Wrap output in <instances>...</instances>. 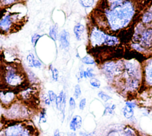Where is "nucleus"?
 Returning a JSON list of instances; mask_svg holds the SVG:
<instances>
[{
	"mask_svg": "<svg viewBox=\"0 0 152 136\" xmlns=\"http://www.w3.org/2000/svg\"><path fill=\"white\" fill-rule=\"evenodd\" d=\"M104 16L109 29L116 31L126 27L135 14L133 2L130 1H107Z\"/></svg>",
	"mask_w": 152,
	"mask_h": 136,
	"instance_id": "nucleus-1",
	"label": "nucleus"
},
{
	"mask_svg": "<svg viewBox=\"0 0 152 136\" xmlns=\"http://www.w3.org/2000/svg\"><path fill=\"white\" fill-rule=\"evenodd\" d=\"M89 42L93 48L100 47L102 45L115 46L119 43V40L116 36L108 34L96 27H93L90 30Z\"/></svg>",
	"mask_w": 152,
	"mask_h": 136,
	"instance_id": "nucleus-2",
	"label": "nucleus"
},
{
	"mask_svg": "<svg viewBox=\"0 0 152 136\" xmlns=\"http://www.w3.org/2000/svg\"><path fill=\"white\" fill-rule=\"evenodd\" d=\"M17 15L15 14H7L0 19V32L2 33H8L12 31V30H16L18 24L14 23L15 18Z\"/></svg>",
	"mask_w": 152,
	"mask_h": 136,
	"instance_id": "nucleus-3",
	"label": "nucleus"
},
{
	"mask_svg": "<svg viewBox=\"0 0 152 136\" xmlns=\"http://www.w3.org/2000/svg\"><path fill=\"white\" fill-rule=\"evenodd\" d=\"M17 97V94L12 88H8L7 89L0 90V103L2 107L8 108L15 102Z\"/></svg>",
	"mask_w": 152,
	"mask_h": 136,
	"instance_id": "nucleus-4",
	"label": "nucleus"
},
{
	"mask_svg": "<svg viewBox=\"0 0 152 136\" xmlns=\"http://www.w3.org/2000/svg\"><path fill=\"white\" fill-rule=\"evenodd\" d=\"M102 69L108 79L113 78L114 76L122 73L117 62L112 61L104 62L102 66Z\"/></svg>",
	"mask_w": 152,
	"mask_h": 136,
	"instance_id": "nucleus-5",
	"label": "nucleus"
},
{
	"mask_svg": "<svg viewBox=\"0 0 152 136\" xmlns=\"http://www.w3.org/2000/svg\"><path fill=\"white\" fill-rule=\"evenodd\" d=\"M26 124L21 121H14L7 125L4 130V136H20L26 127Z\"/></svg>",
	"mask_w": 152,
	"mask_h": 136,
	"instance_id": "nucleus-6",
	"label": "nucleus"
},
{
	"mask_svg": "<svg viewBox=\"0 0 152 136\" xmlns=\"http://www.w3.org/2000/svg\"><path fill=\"white\" fill-rule=\"evenodd\" d=\"M139 38V43L144 48H150L152 46V27L143 30L141 33H135Z\"/></svg>",
	"mask_w": 152,
	"mask_h": 136,
	"instance_id": "nucleus-7",
	"label": "nucleus"
},
{
	"mask_svg": "<svg viewBox=\"0 0 152 136\" xmlns=\"http://www.w3.org/2000/svg\"><path fill=\"white\" fill-rule=\"evenodd\" d=\"M124 71L127 75L128 78L129 77L138 80H140V78H141L138 66H137L135 63L131 61L124 62Z\"/></svg>",
	"mask_w": 152,
	"mask_h": 136,
	"instance_id": "nucleus-8",
	"label": "nucleus"
},
{
	"mask_svg": "<svg viewBox=\"0 0 152 136\" xmlns=\"http://www.w3.org/2000/svg\"><path fill=\"white\" fill-rule=\"evenodd\" d=\"M144 77L146 84L152 86V58L148 59L144 66Z\"/></svg>",
	"mask_w": 152,
	"mask_h": 136,
	"instance_id": "nucleus-9",
	"label": "nucleus"
},
{
	"mask_svg": "<svg viewBox=\"0 0 152 136\" xmlns=\"http://www.w3.org/2000/svg\"><path fill=\"white\" fill-rule=\"evenodd\" d=\"M70 34L66 30H62L59 34V41L61 46L65 50L69 48Z\"/></svg>",
	"mask_w": 152,
	"mask_h": 136,
	"instance_id": "nucleus-10",
	"label": "nucleus"
},
{
	"mask_svg": "<svg viewBox=\"0 0 152 136\" xmlns=\"http://www.w3.org/2000/svg\"><path fill=\"white\" fill-rule=\"evenodd\" d=\"M82 126V118L80 115H75L72 117L70 120L69 127L70 130L75 132L77 129H80Z\"/></svg>",
	"mask_w": 152,
	"mask_h": 136,
	"instance_id": "nucleus-11",
	"label": "nucleus"
},
{
	"mask_svg": "<svg viewBox=\"0 0 152 136\" xmlns=\"http://www.w3.org/2000/svg\"><path fill=\"white\" fill-rule=\"evenodd\" d=\"M140 80L137 78H132L128 77L125 83V88L129 91H134L138 89L139 86Z\"/></svg>",
	"mask_w": 152,
	"mask_h": 136,
	"instance_id": "nucleus-12",
	"label": "nucleus"
},
{
	"mask_svg": "<svg viewBox=\"0 0 152 136\" xmlns=\"http://www.w3.org/2000/svg\"><path fill=\"white\" fill-rule=\"evenodd\" d=\"M84 31L85 27L80 23H78L74 26L73 31L75 34V37L77 40L80 41L83 39V35L84 34Z\"/></svg>",
	"mask_w": 152,
	"mask_h": 136,
	"instance_id": "nucleus-13",
	"label": "nucleus"
},
{
	"mask_svg": "<svg viewBox=\"0 0 152 136\" xmlns=\"http://www.w3.org/2000/svg\"><path fill=\"white\" fill-rule=\"evenodd\" d=\"M122 114L125 118H126L128 120L133 121L134 119H135L134 117V109L132 108H131L129 107H128L126 106H124L122 110Z\"/></svg>",
	"mask_w": 152,
	"mask_h": 136,
	"instance_id": "nucleus-14",
	"label": "nucleus"
},
{
	"mask_svg": "<svg viewBox=\"0 0 152 136\" xmlns=\"http://www.w3.org/2000/svg\"><path fill=\"white\" fill-rule=\"evenodd\" d=\"M116 108V105L115 104L106 103L104 105V109L103 112V116L113 115L115 113V110Z\"/></svg>",
	"mask_w": 152,
	"mask_h": 136,
	"instance_id": "nucleus-15",
	"label": "nucleus"
},
{
	"mask_svg": "<svg viewBox=\"0 0 152 136\" xmlns=\"http://www.w3.org/2000/svg\"><path fill=\"white\" fill-rule=\"evenodd\" d=\"M122 136H138L137 131L130 125H126L122 129Z\"/></svg>",
	"mask_w": 152,
	"mask_h": 136,
	"instance_id": "nucleus-16",
	"label": "nucleus"
},
{
	"mask_svg": "<svg viewBox=\"0 0 152 136\" xmlns=\"http://www.w3.org/2000/svg\"><path fill=\"white\" fill-rule=\"evenodd\" d=\"M76 107L75 99L74 97H70L69 99V109H68V119H70L72 117V114Z\"/></svg>",
	"mask_w": 152,
	"mask_h": 136,
	"instance_id": "nucleus-17",
	"label": "nucleus"
},
{
	"mask_svg": "<svg viewBox=\"0 0 152 136\" xmlns=\"http://www.w3.org/2000/svg\"><path fill=\"white\" fill-rule=\"evenodd\" d=\"M49 36L50 37V39L54 42H56L57 40L58 37V26L56 24L53 25L49 28Z\"/></svg>",
	"mask_w": 152,
	"mask_h": 136,
	"instance_id": "nucleus-18",
	"label": "nucleus"
},
{
	"mask_svg": "<svg viewBox=\"0 0 152 136\" xmlns=\"http://www.w3.org/2000/svg\"><path fill=\"white\" fill-rule=\"evenodd\" d=\"M141 21L142 24H147L152 21V12L147 11L144 12L141 17Z\"/></svg>",
	"mask_w": 152,
	"mask_h": 136,
	"instance_id": "nucleus-19",
	"label": "nucleus"
},
{
	"mask_svg": "<svg viewBox=\"0 0 152 136\" xmlns=\"http://www.w3.org/2000/svg\"><path fill=\"white\" fill-rule=\"evenodd\" d=\"M65 92L62 90L60 91V93H59L58 95H57V97H56V101H55V106H56V108L58 110H59V108H60V106L62 103V102L63 100V99H64V94H65Z\"/></svg>",
	"mask_w": 152,
	"mask_h": 136,
	"instance_id": "nucleus-20",
	"label": "nucleus"
},
{
	"mask_svg": "<svg viewBox=\"0 0 152 136\" xmlns=\"http://www.w3.org/2000/svg\"><path fill=\"white\" fill-rule=\"evenodd\" d=\"M97 96L104 103H107L108 101H109L110 100H111L112 99V97L110 96H109V94H107V93H106L105 92H104L103 91H102V90L99 91L98 92Z\"/></svg>",
	"mask_w": 152,
	"mask_h": 136,
	"instance_id": "nucleus-21",
	"label": "nucleus"
},
{
	"mask_svg": "<svg viewBox=\"0 0 152 136\" xmlns=\"http://www.w3.org/2000/svg\"><path fill=\"white\" fill-rule=\"evenodd\" d=\"M46 121H47L46 110L45 109H42L40 112L39 117V124L45 123Z\"/></svg>",
	"mask_w": 152,
	"mask_h": 136,
	"instance_id": "nucleus-22",
	"label": "nucleus"
},
{
	"mask_svg": "<svg viewBox=\"0 0 152 136\" xmlns=\"http://www.w3.org/2000/svg\"><path fill=\"white\" fill-rule=\"evenodd\" d=\"M94 69L91 67H88L87 68L86 70L84 71V78H94L95 77V74H94Z\"/></svg>",
	"mask_w": 152,
	"mask_h": 136,
	"instance_id": "nucleus-23",
	"label": "nucleus"
},
{
	"mask_svg": "<svg viewBox=\"0 0 152 136\" xmlns=\"http://www.w3.org/2000/svg\"><path fill=\"white\" fill-rule=\"evenodd\" d=\"M81 62L86 65H94L96 63L95 60L90 56L87 55L81 58Z\"/></svg>",
	"mask_w": 152,
	"mask_h": 136,
	"instance_id": "nucleus-24",
	"label": "nucleus"
},
{
	"mask_svg": "<svg viewBox=\"0 0 152 136\" xmlns=\"http://www.w3.org/2000/svg\"><path fill=\"white\" fill-rule=\"evenodd\" d=\"M49 69L52 72V77L53 80L55 81H57L59 78V71L57 68L53 67L52 65H49Z\"/></svg>",
	"mask_w": 152,
	"mask_h": 136,
	"instance_id": "nucleus-25",
	"label": "nucleus"
},
{
	"mask_svg": "<svg viewBox=\"0 0 152 136\" xmlns=\"http://www.w3.org/2000/svg\"><path fill=\"white\" fill-rule=\"evenodd\" d=\"M35 56L34 55V54L31 52L29 53L28 55L26 56V61L27 63V65L29 67L33 68V64H34V61L35 60Z\"/></svg>",
	"mask_w": 152,
	"mask_h": 136,
	"instance_id": "nucleus-26",
	"label": "nucleus"
},
{
	"mask_svg": "<svg viewBox=\"0 0 152 136\" xmlns=\"http://www.w3.org/2000/svg\"><path fill=\"white\" fill-rule=\"evenodd\" d=\"M74 98L75 99H78L81 95V87L79 84H76L74 87Z\"/></svg>",
	"mask_w": 152,
	"mask_h": 136,
	"instance_id": "nucleus-27",
	"label": "nucleus"
},
{
	"mask_svg": "<svg viewBox=\"0 0 152 136\" xmlns=\"http://www.w3.org/2000/svg\"><path fill=\"white\" fill-rule=\"evenodd\" d=\"M80 5L84 7V8H89L91 7V6L93 5L94 3L95 2V1L93 0H88V1H85V0H82L79 1Z\"/></svg>",
	"mask_w": 152,
	"mask_h": 136,
	"instance_id": "nucleus-28",
	"label": "nucleus"
},
{
	"mask_svg": "<svg viewBox=\"0 0 152 136\" xmlns=\"http://www.w3.org/2000/svg\"><path fill=\"white\" fill-rule=\"evenodd\" d=\"M131 47L136 51L139 52H144L145 50V48L142 47L139 43L134 42L133 43H132Z\"/></svg>",
	"mask_w": 152,
	"mask_h": 136,
	"instance_id": "nucleus-29",
	"label": "nucleus"
},
{
	"mask_svg": "<svg viewBox=\"0 0 152 136\" xmlns=\"http://www.w3.org/2000/svg\"><path fill=\"white\" fill-rule=\"evenodd\" d=\"M42 37L41 35L39 34L38 33H34L31 36V42L33 46V48H35L36 46V45L37 43L38 40L39 39Z\"/></svg>",
	"mask_w": 152,
	"mask_h": 136,
	"instance_id": "nucleus-30",
	"label": "nucleus"
},
{
	"mask_svg": "<svg viewBox=\"0 0 152 136\" xmlns=\"http://www.w3.org/2000/svg\"><path fill=\"white\" fill-rule=\"evenodd\" d=\"M90 84L92 87L96 88H100V87L101 86L100 81L97 78H96L95 77L92 78L90 80Z\"/></svg>",
	"mask_w": 152,
	"mask_h": 136,
	"instance_id": "nucleus-31",
	"label": "nucleus"
},
{
	"mask_svg": "<svg viewBox=\"0 0 152 136\" xmlns=\"http://www.w3.org/2000/svg\"><path fill=\"white\" fill-rule=\"evenodd\" d=\"M48 95L49 96V98L51 103H55V101L57 97L56 94L53 90H50L48 91Z\"/></svg>",
	"mask_w": 152,
	"mask_h": 136,
	"instance_id": "nucleus-32",
	"label": "nucleus"
},
{
	"mask_svg": "<svg viewBox=\"0 0 152 136\" xmlns=\"http://www.w3.org/2000/svg\"><path fill=\"white\" fill-rule=\"evenodd\" d=\"M18 1H14V0H2L0 1V5L4 6V8H6L7 7L12 5L14 3L18 2Z\"/></svg>",
	"mask_w": 152,
	"mask_h": 136,
	"instance_id": "nucleus-33",
	"label": "nucleus"
},
{
	"mask_svg": "<svg viewBox=\"0 0 152 136\" xmlns=\"http://www.w3.org/2000/svg\"><path fill=\"white\" fill-rule=\"evenodd\" d=\"M86 103H87V100L86 98H83L80 100L78 105V107L79 109L81 110H83L86 106Z\"/></svg>",
	"mask_w": 152,
	"mask_h": 136,
	"instance_id": "nucleus-34",
	"label": "nucleus"
},
{
	"mask_svg": "<svg viewBox=\"0 0 152 136\" xmlns=\"http://www.w3.org/2000/svg\"><path fill=\"white\" fill-rule=\"evenodd\" d=\"M125 106H128V107H131V108H132V109H135V108H136L137 107V103L135 102H134V101H131V100H128V101H126V102H125Z\"/></svg>",
	"mask_w": 152,
	"mask_h": 136,
	"instance_id": "nucleus-35",
	"label": "nucleus"
},
{
	"mask_svg": "<svg viewBox=\"0 0 152 136\" xmlns=\"http://www.w3.org/2000/svg\"><path fill=\"white\" fill-rule=\"evenodd\" d=\"M43 100L44 102V103L46 106H50L51 105V102L49 100V96L48 95V94H44L43 96Z\"/></svg>",
	"mask_w": 152,
	"mask_h": 136,
	"instance_id": "nucleus-36",
	"label": "nucleus"
},
{
	"mask_svg": "<svg viewBox=\"0 0 152 136\" xmlns=\"http://www.w3.org/2000/svg\"><path fill=\"white\" fill-rule=\"evenodd\" d=\"M42 66V62L37 60V59H35L34 61V64H33V67L36 68H40Z\"/></svg>",
	"mask_w": 152,
	"mask_h": 136,
	"instance_id": "nucleus-37",
	"label": "nucleus"
},
{
	"mask_svg": "<svg viewBox=\"0 0 152 136\" xmlns=\"http://www.w3.org/2000/svg\"><path fill=\"white\" fill-rule=\"evenodd\" d=\"M53 136H61L59 129H56L53 132Z\"/></svg>",
	"mask_w": 152,
	"mask_h": 136,
	"instance_id": "nucleus-38",
	"label": "nucleus"
},
{
	"mask_svg": "<svg viewBox=\"0 0 152 136\" xmlns=\"http://www.w3.org/2000/svg\"><path fill=\"white\" fill-rule=\"evenodd\" d=\"M67 136H77V134L75 132L71 131V132H67Z\"/></svg>",
	"mask_w": 152,
	"mask_h": 136,
	"instance_id": "nucleus-39",
	"label": "nucleus"
},
{
	"mask_svg": "<svg viewBox=\"0 0 152 136\" xmlns=\"http://www.w3.org/2000/svg\"><path fill=\"white\" fill-rule=\"evenodd\" d=\"M85 136H96V134L95 131H93L89 133H87V134Z\"/></svg>",
	"mask_w": 152,
	"mask_h": 136,
	"instance_id": "nucleus-40",
	"label": "nucleus"
},
{
	"mask_svg": "<svg viewBox=\"0 0 152 136\" xmlns=\"http://www.w3.org/2000/svg\"><path fill=\"white\" fill-rule=\"evenodd\" d=\"M1 106H2V105H1V103H0V115H1Z\"/></svg>",
	"mask_w": 152,
	"mask_h": 136,
	"instance_id": "nucleus-41",
	"label": "nucleus"
},
{
	"mask_svg": "<svg viewBox=\"0 0 152 136\" xmlns=\"http://www.w3.org/2000/svg\"><path fill=\"white\" fill-rule=\"evenodd\" d=\"M0 80H1V75H0Z\"/></svg>",
	"mask_w": 152,
	"mask_h": 136,
	"instance_id": "nucleus-42",
	"label": "nucleus"
},
{
	"mask_svg": "<svg viewBox=\"0 0 152 136\" xmlns=\"http://www.w3.org/2000/svg\"><path fill=\"white\" fill-rule=\"evenodd\" d=\"M119 136H122V135H119Z\"/></svg>",
	"mask_w": 152,
	"mask_h": 136,
	"instance_id": "nucleus-43",
	"label": "nucleus"
},
{
	"mask_svg": "<svg viewBox=\"0 0 152 136\" xmlns=\"http://www.w3.org/2000/svg\"><path fill=\"white\" fill-rule=\"evenodd\" d=\"M149 136H152V135H149Z\"/></svg>",
	"mask_w": 152,
	"mask_h": 136,
	"instance_id": "nucleus-44",
	"label": "nucleus"
}]
</instances>
